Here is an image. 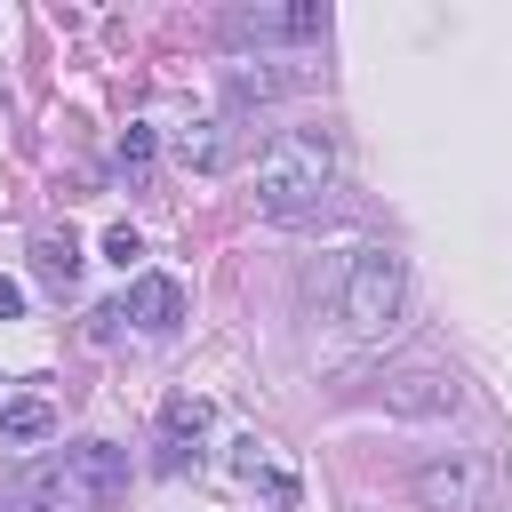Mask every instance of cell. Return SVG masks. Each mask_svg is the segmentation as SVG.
I'll return each mask as SVG.
<instances>
[{
    "label": "cell",
    "mask_w": 512,
    "mask_h": 512,
    "mask_svg": "<svg viewBox=\"0 0 512 512\" xmlns=\"http://www.w3.org/2000/svg\"><path fill=\"white\" fill-rule=\"evenodd\" d=\"M336 184V136L328 128H280L264 152H256V216L288 224V216H312Z\"/></svg>",
    "instance_id": "cell-1"
},
{
    "label": "cell",
    "mask_w": 512,
    "mask_h": 512,
    "mask_svg": "<svg viewBox=\"0 0 512 512\" xmlns=\"http://www.w3.org/2000/svg\"><path fill=\"white\" fill-rule=\"evenodd\" d=\"M400 304H408V264L392 256V248H352V264H344V336L352 344H376V336H392L400 328Z\"/></svg>",
    "instance_id": "cell-2"
},
{
    "label": "cell",
    "mask_w": 512,
    "mask_h": 512,
    "mask_svg": "<svg viewBox=\"0 0 512 512\" xmlns=\"http://www.w3.org/2000/svg\"><path fill=\"white\" fill-rule=\"evenodd\" d=\"M408 488L424 512H496L504 504V472L488 448H440L408 472Z\"/></svg>",
    "instance_id": "cell-3"
},
{
    "label": "cell",
    "mask_w": 512,
    "mask_h": 512,
    "mask_svg": "<svg viewBox=\"0 0 512 512\" xmlns=\"http://www.w3.org/2000/svg\"><path fill=\"white\" fill-rule=\"evenodd\" d=\"M208 424H216V408H208L200 392H168V408H160V440H152V472H184V464H200Z\"/></svg>",
    "instance_id": "cell-4"
},
{
    "label": "cell",
    "mask_w": 512,
    "mask_h": 512,
    "mask_svg": "<svg viewBox=\"0 0 512 512\" xmlns=\"http://www.w3.org/2000/svg\"><path fill=\"white\" fill-rule=\"evenodd\" d=\"M224 40H256V48H272V40H328V8L320 0H296V8H232L224 16Z\"/></svg>",
    "instance_id": "cell-5"
},
{
    "label": "cell",
    "mask_w": 512,
    "mask_h": 512,
    "mask_svg": "<svg viewBox=\"0 0 512 512\" xmlns=\"http://www.w3.org/2000/svg\"><path fill=\"white\" fill-rule=\"evenodd\" d=\"M376 400L392 416H456L464 408V384H456V368H400V376H384Z\"/></svg>",
    "instance_id": "cell-6"
},
{
    "label": "cell",
    "mask_w": 512,
    "mask_h": 512,
    "mask_svg": "<svg viewBox=\"0 0 512 512\" xmlns=\"http://www.w3.org/2000/svg\"><path fill=\"white\" fill-rule=\"evenodd\" d=\"M16 512H96V496H88L72 456H48V464H32L16 480Z\"/></svg>",
    "instance_id": "cell-7"
},
{
    "label": "cell",
    "mask_w": 512,
    "mask_h": 512,
    "mask_svg": "<svg viewBox=\"0 0 512 512\" xmlns=\"http://www.w3.org/2000/svg\"><path fill=\"white\" fill-rule=\"evenodd\" d=\"M168 152H176L192 176H224V168H232V152H240V128H232V120H192V128H176V136H168Z\"/></svg>",
    "instance_id": "cell-8"
},
{
    "label": "cell",
    "mask_w": 512,
    "mask_h": 512,
    "mask_svg": "<svg viewBox=\"0 0 512 512\" xmlns=\"http://www.w3.org/2000/svg\"><path fill=\"white\" fill-rule=\"evenodd\" d=\"M144 336H176L184 328V280H168V272H144L136 288H128V304H120Z\"/></svg>",
    "instance_id": "cell-9"
},
{
    "label": "cell",
    "mask_w": 512,
    "mask_h": 512,
    "mask_svg": "<svg viewBox=\"0 0 512 512\" xmlns=\"http://www.w3.org/2000/svg\"><path fill=\"white\" fill-rule=\"evenodd\" d=\"M0 440H8V448H40V440H56V408H48L40 392H8V400H0Z\"/></svg>",
    "instance_id": "cell-10"
},
{
    "label": "cell",
    "mask_w": 512,
    "mask_h": 512,
    "mask_svg": "<svg viewBox=\"0 0 512 512\" xmlns=\"http://www.w3.org/2000/svg\"><path fill=\"white\" fill-rule=\"evenodd\" d=\"M72 464H80V480H88V496L96 504H112L120 488H128V456L112 448V440H80V448H64Z\"/></svg>",
    "instance_id": "cell-11"
},
{
    "label": "cell",
    "mask_w": 512,
    "mask_h": 512,
    "mask_svg": "<svg viewBox=\"0 0 512 512\" xmlns=\"http://www.w3.org/2000/svg\"><path fill=\"white\" fill-rule=\"evenodd\" d=\"M280 88H296V72H280V64H224V96H232V112H248V104H272Z\"/></svg>",
    "instance_id": "cell-12"
},
{
    "label": "cell",
    "mask_w": 512,
    "mask_h": 512,
    "mask_svg": "<svg viewBox=\"0 0 512 512\" xmlns=\"http://www.w3.org/2000/svg\"><path fill=\"white\" fill-rule=\"evenodd\" d=\"M32 272H40V288H56V296H64V288L80 280V240H72V232H56V224H48V232H32Z\"/></svg>",
    "instance_id": "cell-13"
},
{
    "label": "cell",
    "mask_w": 512,
    "mask_h": 512,
    "mask_svg": "<svg viewBox=\"0 0 512 512\" xmlns=\"http://www.w3.org/2000/svg\"><path fill=\"white\" fill-rule=\"evenodd\" d=\"M112 160H120L128 176H144V168H152V128H120V144H112Z\"/></svg>",
    "instance_id": "cell-14"
},
{
    "label": "cell",
    "mask_w": 512,
    "mask_h": 512,
    "mask_svg": "<svg viewBox=\"0 0 512 512\" xmlns=\"http://www.w3.org/2000/svg\"><path fill=\"white\" fill-rule=\"evenodd\" d=\"M104 256H112V264L128 272V264L144 256V240H136V224H112V232H104Z\"/></svg>",
    "instance_id": "cell-15"
},
{
    "label": "cell",
    "mask_w": 512,
    "mask_h": 512,
    "mask_svg": "<svg viewBox=\"0 0 512 512\" xmlns=\"http://www.w3.org/2000/svg\"><path fill=\"white\" fill-rule=\"evenodd\" d=\"M16 312H24V288H16L8 272H0V320H16Z\"/></svg>",
    "instance_id": "cell-16"
}]
</instances>
